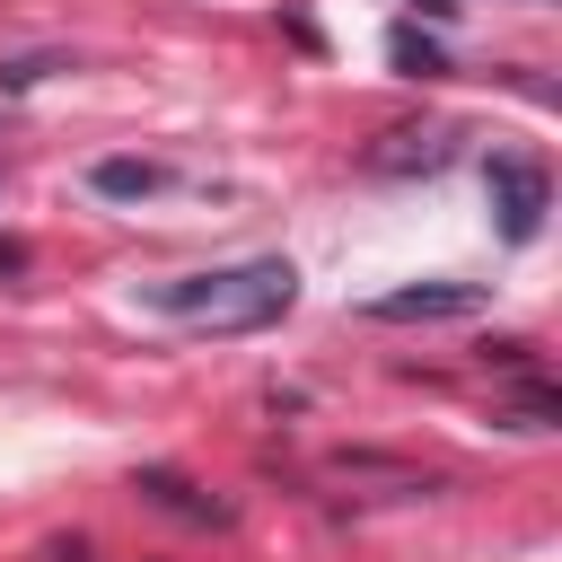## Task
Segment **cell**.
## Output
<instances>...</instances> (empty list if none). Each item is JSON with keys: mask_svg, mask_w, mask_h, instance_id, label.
I'll return each instance as SVG.
<instances>
[{"mask_svg": "<svg viewBox=\"0 0 562 562\" xmlns=\"http://www.w3.org/2000/svg\"><path fill=\"white\" fill-rule=\"evenodd\" d=\"M299 299V272L281 255H255V263H220V272H184V281H158L149 307L176 316V325H211V334H255L272 316H290Z\"/></svg>", "mask_w": 562, "mask_h": 562, "instance_id": "cell-1", "label": "cell"}, {"mask_svg": "<svg viewBox=\"0 0 562 562\" xmlns=\"http://www.w3.org/2000/svg\"><path fill=\"white\" fill-rule=\"evenodd\" d=\"M132 492H140V501H158V509H176V518H193V527H220V518H228V501L193 492L176 465H140V474H132Z\"/></svg>", "mask_w": 562, "mask_h": 562, "instance_id": "cell-4", "label": "cell"}, {"mask_svg": "<svg viewBox=\"0 0 562 562\" xmlns=\"http://www.w3.org/2000/svg\"><path fill=\"white\" fill-rule=\"evenodd\" d=\"M88 184H97L105 202H149V193H158V167H149V158H97Z\"/></svg>", "mask_w": 562, "mask_h": 562, "instance_id": "cell-5", "label": "cell"}, {"mask_svg": "<svg viewBox=\"0 0 562 562\" xmlns=\"http://www.w3.org/2000/svg\"><path fill=\"white\" fill-rule=\"evenodd\" d=\"M483 193H492L501 237H509V246H536V228H544V211H553V176H544L527 149H492V158H483Z\"/></svg>", "mask_w": 562, "mask_h": 562, "instance_id": "cell-2", "label": "cell"}, {"mask_svg": "<svg viewBox=\"0 0 562 562\" xmlns=\"http://www.w3.org/2000/svg\"><path fill=\"white\" fill-rule=\"evenodd\" d=\"M509 422H518V430H553V395H544V386H536V395H527V404H518V413H509Z\"/></svg>", "mask_w": 562, "mask_h": 562, "instance_id": "cell-8", "label": "cell"}, {"mask_svg": "<svg viewBox=\"0 0 562 562\" xmlns=\"http://www.w3.org/2000/svg\"><path fill=\"white\" fill-rule=\"evenodd\" d=\"M474 307H483V290H474V281H413V290L369 299V316H378V325H430V316H474Z\"/></svg>", "mask_w": 562, "mask_h": 562, "instance_id": "cell-3", "label": "cell"}, {"mask_svg": "<svg viewBox=\"0 0 562 562\" xmlns=\"http://www.w3.org/2000/svg\"><path fill=\"white\" fill-rule=\"evenodd\" d=\"M44 70H61V53H18V61H0V88H35Z\"/></svg>", "mask_w": 562, "mask_h": 562, "instance_id": "cell-7", "label": "cell"}, {"mask_svg": "<svg viewBox=\"0 0 562 562\" xmlns=\"http://www.w3.org/2000/svg\"><path fill=\"white\" fill-rule=\"evenodd\" d=\"M386 53H395V70H404V79H439V44H430V35L395 26V35H386Z\"/></svg>", "mask_w": 562, "mask_h": 562, "instance_id": "cell-6", "label": "cell"}, {"mask_svg": "<svg viewBox=\"0 0 562 562\" xmlns=\"http://www.w3.org/2000/svg\"><path fill=\"white\" fill-rule=\"evenodd\" d=\"M53 562H88V544H79V536H61V544H53Z\"/></svg>", "mask_w": 562, "mask_h": 562, "instance_id": "cell-9", "label": "cell"}]
</instances>
